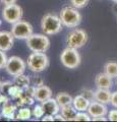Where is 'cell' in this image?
Masks as SVG:
<instances>
[{
  "instance_id": "1",
  "label": "cell",
  "mask_w": 117,
  "mask_h": 122,
  "mask_svg": "<svg viewBox=\"0 0 117 122\" xmlns=\"http://www.w3.org/2000/svg\"><path fill=\"white\" fill-rule=\"evenodd\" d=\"M41 29L45 35L52 36L58 34L62 30V22L60 17L53 13H47L42 17Z\"/></svg>"
},
{
  "instance_id": "2",
  "label": "cell",
  "mask_w": 117,
  "mask_h": 122,
  "mask_svg": "<svg viewBox=\"0 0 117 122\" xmlns=\"http://www.w3.org/2000/svg\"><path fill=\"white\" fill-rule=\"evenodd\" d=\"M59 17L61 20L63 25L66 28H76L81 21V14L78 12L75 7L66 6L63 7L59 13Z\"/></svg>"
},
{
  "instance_id": "3",
  "label": "cell",
  "mask_w": 117,
  "mask_h": 122,
  "mask_svg": "<svg viewBox=\"0 0 117 122\" xmlns=\"http://www.w3.org/2000/svg\"><path fill=\"white\" fill-rule=\"evenodd\" d=\"M29 69L39 73L49 66V58L44 52H33L28 58Z\"/></svg>"
},
{
  "instance_id": "4",
  "label": "cell",
  "mask_w": 117,
  "mask_h": 122,
  "mask_svg": "<svg viewBox=\"0 0 117 122\" xmlns=\"http://www.w3.org/2000/svg\"><path fill=\"white\" fill-rule=\"evenodd\" d=\"M27 46L32 52H46L50 47V40L46 35L33 34L27 39Z\"/></svg>"
},
{
  "instance_id": "5",
  "label": "cell",
  "mask_w": 117,
  "mask_h": 122,
  "mask_svg": "<svg viewBox=\"0 0 117 122\" xmlns=\"http://www.w3.org/2000/svg\"><path fill=\"white\" fill-rule=\"evenodd\" d=\"M60 60L64 67L68 69H74L80 66L81 58L80 53L77 52V49L67 47L62 51L60 55Z\"/></svg>"
},
{
  "instance_id": "6",
  "label": "cell",
  "mask_w": 117,
  "mask_h": 122,
  "mask_svg": "<svg viewBox=\"0 0 117 122\" xmlns=\"http://www.w3.org/2000/svg\"><path fill=\"white\" fill-rule=\"evenodd\" d=\"M88 42V34L81 29H74L67 35L66 44L67 47L80 49L86 44Z\"/></svg>"
},
{
  "instance_id": "7",
  "label": "cell",
  "mask_w": 117,
  "mask_h": 122,
  "mask_svg": "<svg viewBox=\"0 0 117 122\" xmlns=\"http://www.w3.org/2000/svg\"><path fill=\"white\" fill-rule=\"evenodd\" d=\"M11 34L15 39L27 40L28 38L33 35V25L25 20H18L11 26Z\"/></svg>"
},
{
  "instance_id": "8",
  "label": "cell",
  "mask_w": 117,
  "mask_h": 122,
  "mask_svg": "<svg viewBox=\"0 0 117 122\" xmlns=\"http://www.w3.org/2000/svg\"><path fill=\"white\" fill-rule=\"evenodd\" d=\"M4 68L8 74H10L11 76H16L18 74L24 73L25 68H27V64L20 57L11 56L7 59L6 65Z\"/></svg>"
},
{
  "instance_id": "9",
  "label": "cell",
  "mask_w": 117,
  "mask_h": 122,
  "mask_svg": "<svg viewBox=\"0 0 117 122\" xmlns=\"http://www.w3.org/2000/svg\"><path fill=\"white\" fill-rule=\"evenodd\" d=\"M22 8L17 5V4H10V5H5L4 8L2 10V17L4 20L8 24H15L16 21L20 20L22 17Z\"/></svg>"
},
{
  "instance_id": "10",
  "label": "cell",
  "mask_w": 117,
  "mask_h": 122,
  "mask_svg": "<svg viewBox=\"0 0 117 122\" xmlns=\"http://www.w3.org/2000/svg\"><path fill=\"white\" fill-rule=\"evenodd\" d=\"M88 113L90 114V116L92 118L99 117V116H105L106 114H108V109L105 104H102L100 102L97 101H92L89 105L88 108Z\"/></svg>"
},
{
  "instance_id": "11",
  "label": "cell",
  "mask_w": 117,
  "mask_h": 122,
  "mask_svg": "<svg viewBox=\"0 0 117 122\" xmlns=\"http://www.w3.org/2000/svg\"><path fill=\"white\" fill-rule=\"evenodd\" d=\"M14 37L11 32L7 30H1L0 32V50L2 51H9L13 47Z\"/></svg>"
},
{
  "instance_id": "12",
  "label": "cell",
  "mask_w": 117,
  "mask_h": 122,
  "mask_svg": "<svg viewBox=\"0 0 117 122\" xmlns=\"http://www.w3.org/2000/svg\"><path fill=\"white\" fill-rule=\"evenodd\" d=\"M95 85L98 89H108L110 90L113 86L112 77H110L105 72H102L96 75L95 77Z\"/></svg>"
},
{
  "instance_id": "13",
  "label": "cell",
  "mask_w": 117,
  "mask_h": 122,
  "mask_svg": "<svg viewBox=\"0 0 117 122\" xmlns=\"http://www.w3.org/2000/svg\"><path fill=\"white\" fill-rule=\"evenodd\" d=\"M43 109H44V112L46 114H51V115H56L57 113H59L60 111V106L59 104L56 101V99H48V100L44 101L41 103Z\"/></svg>"
},
{
  "instance_id": "14",
  "label": "cell",
  "mask_w": 117,
  "mask_h": 122,
  "mask_svg": "<svg viewBox=\"0 0 117 122\" xmlns=\"http://www.w3.org/2000/svg\"><path fill=\"white\" fill-rule=\"evenodd\" d=\"M52 98V91L48 86H38L36 89V94H35V100L38 102H44L48 100V99Z\"/></svg>"
},
{
  "instance_id": "15",
  "label": "cell",
  "mask_w": 117,
  "mask_h": 122,
  "mask_svg": "<svg viewBox=\"0 0 117 122\" xmlns=\"http://www.w3.org/2000/svg\"><path fill=\"white\" fill-rule=\"evenodd\" d=\"M90 101L88 99H86L82 95H77L73 98V101H72V106L75 108V110L78 112V111H86L89 108V105H90Z\"/></svg>"
},
{
  "instance_id": "16",
  "label": "cell",
  "mask_w": 117,
  "mask_h": 122,
  "mask_svg": "<svg viewBox=\"0 0 117 122\" xmlns=\"http://www.w3.org/2000/svg\"><path fill=\"white\" fill-rule=\"evenodd\" d=\"M111 94L112 93L110 90L108 89H98L97 91H95V101L107 105L110 103Z\"/></svg>"
},
{
  "instance_id": "17",
  "label": "cell",
  "mask_w": 117,
  "mask_h": 122,
  "mask_svg": "<svg viewBox=\"0 0 117 122\" xmlns=\"http://www.w3.org/2000/svg\"><path fill=\"white\" fill-rule=\"evenodd\" d=\"M60 112L61 115L64 117L65 121H72L75 119L77 111L75 110V108L72 105H68V106H64L60 108Z\"/></svg>"
},
{
  "instance_id": "18",
  "label": "cell",
  "mask_w": 117,
  "mask_h": 122,
  "mask_svg": "<svg viewBox=\"0 0 117 122\" xmlns=\"http://www.w3.org/2000/svg\"><path fill=\"white\" fill-rule=\"evenodd\" d=\"M16 110H17L16 105H12L8 102V103H6V104H3L1 115L3 117L7 118V119H13V118L15 117V111Z\"/></svg>"
},
{
  "instance_id": "19",
  "label": "cell",
  "mask_w": 117,
  "mask_h": 122,
  "mask_svg": "<svg viewBox=\"0 0 117 122\" xmlns=\"http://www.w3.org/2000/svg\"><path fill=\"white\" fill-rule=\"evenodd\" d=\"M55 99L59 104L60 108H61V107H64V106L72 105V101H73V98L67 93H58Z\"/></svg>"
},
{
  "instance_id": "20",
  "label": "cell",
  "mask_w": 117,
  "mask_h": 122,
  "mask_svg": "<svg viewBox=\"0 0 117 122\" xmlns=\"http://www.w3.org/2000/svg\"><path fill=\"white\" fill-rule=\"evenodd\" d=\"M13 82L17 85L18 86H20L21 89H25L27 86H30L31 83V79H30V76L28 75H25L24 73L21 74H18L16 76H13Z\"/></svg>"
},
{
  "instance_id": "21",
  "label": "cell",
  "mask_w": 117,
  "mask_h": 122,
  "mask_svg": "<svg viewBox=\"0 0 117 122\" xmlns=\"http://www.w3.org/2000/svg\"><path fill=\"white\" fill-rule=\"evenodd\" d=\"M104 72L112 78L117 77V62H115V61L107 62L104 65Z\"/></svg>"
},
{
  "instance_id": "22",
  "label": "cell",
  "mask_w": 117,
  "mask_h": 122,
  "mask_svg": "<svg viewBox=\"0 0 117 122\" xmlns=\"http://www.w3.org/2000/svg\"><path fill=\"white\" fill-rule=\"evenodd\" d=\"M17 103H16V107H21V106H31L34 104V102H35V98L33 97H30L28 95H25V93L21 95L20 98L17 99Z\"/></svg>"
},
{
  "instance_id": "23",
  "label": "cell",
  "mask_w": 117,
  "mask_h": 122,
  "mask_svg": "<svg viewBox=\"0 0 117 122\" xmlns=\"http://www.w3.org/2000/svg\"><path fill=\"white\" fill-rule=\"evenodd\" d=\"M7 94H8L12 99H18V98H20V96L22 94H24V89H21L20 86H18L17 85L14 83V85H12L9 87Z\"/></svg>"
},
{
  "instance_id": "24",
  "label": "cell",
  "mask_w": 117,
  "mask_h": 122,
  "mask_svg": "<svg viewBox=\"0 0 117 122\" xmlns=\"http://www.w3.org/2000/svg\"><path fill=\"white\" fill-rule=\"evenodd\" d=\"M32 112L29 108H20L18 109L17 114L15 115V119L18 120H29L32 116Z\"/></svg>"
},
{
  "instance_id": "25",
  "label": "cell",
  "mask_w": 117,
  "mask_h": 122,
  "mask_svg": "<svg viewBox=\"0 0 117 122\" xmlns=\"http://www.w3.org/2000/svg\"><path fill=\"white\" fill-rule=\"evenodd\" d=\"M92 120V117L89 113H86V111H78L76 113L74 121H90Z\"/></svg>"
},
{
  "instance_id": "26",
  "label": "cell",
  "mask_w": 117,
  "mask_h": 122,
  "mask_svg": "<svg viewBox=\"0 0 117 122\" xmlns=\"http://www.w3.org/2000/svg\"><path fill=\"white\" fill-rule=\"evenodd\" d=\"M81 95H82L86 99H88L90 102L95 101V92L90 89H84L81 92Z\"/></svg>"
},
{
  "instance_id": "27",
  "label": "cell",
  "mask_w": 117,
  "mask_h": 122,
  "mask_svg": "<svg viewBox=\"0 0 117 122\" xmlns=\"http://www.w3.org/2000/svg\"><path fill=\"white\" fill-rule=\"evenodd\" d=\"M44 109L42 105H36L34 107V110H33V115L35 116L36 118H42L44 116Z\"/></svg>"
},
{
  "instance_id": "28",
  "label": "cell",
  "mask_w": 117,
  "mask_h": 122,
  "mask_svg": "<svg viewBox=\"0 0 117 122\" xmlns=\"http://www.w3.org/2000/svg\"><path fill=\"white\" fill-rule=\"evenodd\" d=\"M69 1L73 7L78 9V8H84V7L88 4L89 0H69Z\"/></svg>"
},
{
  "instance_id": "29",
  "label": "cell",
  "mask_w": 117,
  "mask_h": 122,
  "mask_svg": "<svg viewBox=\"0 0 117 122\" xmlns=\"http://www.w3.org/2000/svg\"><path fill=\"white\" fill-rule=\"evenodd\" d=\"M36 89H37V87H36L35 86H29L25 87V89H24V93H25V95H28V96H30V97L35 98Z\"/></svg>"
},
{
  "instance_id": "30",
  "label": "cell",
  "mask_w": 117,
  "mask_h": 122,
  "mask_svg": "<svg viewBox=\"0 0 117 122\" xmlns=\"http://www.w3.org/2000/svg\"><path fill=\"white\" fill-rule=\"evenodd\" d=\"M7 56L5 54V51H2L0 50V69L4 68L6 65V62H7Z\"/></svg>"
},
{
  "instance_id": "31",
  "label": "cell",
  "mask_w": 117,
  "mask_h": 122,
  "mask_svg": "<svg viewBox=\"0 0 117 122\" xmlns=\"http://www.w3.org/2000/svg\"><path fill=\"white\" fill-rule=\"evenodd\" d=\"M32 82H33V85L35 86L36 87L41 86L44 85V81H43V78L41 77V76H33Z\"/></svg>"
},
{
  "instance_id": "32",
  "label": "cell",
  "mask_w": 117,
  "mask_h": 122,
  "mask_svg": "<svg viewBox=\"0 0 117 122\" xmlns=\"http://www.w3.org/2000/svg\"><path fill=\"white\" fill-rule=\"evenodd\" d=\"M12 86V82L11 81H4V82H1V86H0V91L2 93H7L9 90V87Z\"/></svg>"
},
{
  "instance_id": "33",
  "label": "cell",
  "mask_w": 117,
  "mask_h": 122,
  "mask_svg": "<svg viewBox=\"0 0 117 122\" xmlns=\"http://www.w3.org/2000/svg\"><path fill=\"white\" fill-rule=\"evenodd\" d=\"M108 119L111 121H117V110H111L110 112L108 113Z\"/></svg>"
},
{
  "instance_id": "34",
  "label": "cell",
  "mask_w": 117,
  "mask_h": 122,
  "mask_svg": "<svg viewBox=\"0 0 117 122\" xmlns=\"http://www.w3.org/2000/svg\"><path fill=\"white\" fill-rule=\"evenodd\" d=\"M110 104L117 108V91L111 94V99H110Z\"/></svg>"
},
{
  "instance_id": "35",
  "label": "cell",
  "mask_w": 117,
  "mask_h": 122,
  "mask_svg": "<svg viewBox=\"0 0 117 122\" xmlns=\"http://www.w3.org/2000/svg\"><path fill=\"white\" fill-rule=\"evenodd\" d=\"M9 102V99L7 98L5 95H2L0 93V105H3V104H6V103Z\"/></svg>"
},
{
  "instance_id": "36",
  "label": "cell",
  "mask_w": 117,
  "mask_h": 122,
  "mask_svg": "<svg viewBox=\"0 0 117 122\" xmlns=\"http://www.w3.org/2000/svg\"><path fill=\"white\" fill-rule=\"evenodd\" d=\"M42 120L43 121H54L55 118H54V115H51V114H46L45 116L42 117Z\"/></svg>"
},
{
  "instance_id": "37",
  "label": "cell",
  "mask_w": 117,
  "mask_h": 122,
  "mask_svg": "<svg viewBox=\"0 0 117 122\" xmlns=\"http://www.w3.org/2000/svg\"><path fill=\"white\" fill-rule=\"evenodd\" d=\"M4 5H10V4H14L16 3L17 0H0Z\"/></svg>"
},
{
  "instance_id": "38",
  "label": "cell",
  "mask_w": 117,
  "mask_h": 122,
  "mask_svg": "<svg viewBox=\"0 0 117 122\" xmlns=\"http://www.w3.org/2000/svg\"><path fill=\"white\" fill-rule=\"evenodd\" d=\"M93 121H106L107 118H105V116H99V117H95L92 118Z\"/></svg>"
},
{
  "instance_id": "39",
  "label": "cell",
  "mask_w": 117,
  "mask_h": 122,
  "mask_svg": "<svg viewBox=\"0 0 117 122\" xmlns=\"http://www.w3.org/2000/svg\"><path fill=\"white\" fill-rule=\"evenodd\" d=\"M54 118H55V120H61V121H65V119H64V117L61 115V114H59V113H57L56 115H54Z\"/></svg>"
},
{
  "instance_id": "40",
  "label": "cell",
  "mask_w": 117,
  "mask_h": 122,
  "mask_svg": "<svg viewBox=\"0 0 117 122\" xmlns=\"http://www.w3.org/2000/svg\"><path fill=\"white\" fill-rule=\"evenodd\" d=\"M113 10L117 13V2H115V5H114V7H113Z\"/></svg>"
},
{
  "instance_id": "41",
  "label": "cell",
  "mask_w": 117,
  "mask_h": 122,
  "mask_svg": "<svg viewBox=\"0 0 117 122\" xmlns=\"http://www.w3.org/2000/svg\"><path fill=\"white\" fill-rule=\"evenodd\" d=\"M111 1H113V2L115 3V2H117V0H111Z\"/></svg>"
},
{
  "instance_id": "42",
  "label": "cell",
  "mask_w": 117,
  "mask_h": 122,
  "mask_svg": "<svg viewBox=\"0 0 117 122\" xmlns=\"http://www.w3.org/2000/svg\"><path fill=\"white\" fill-rule=\"evenodd\" d=\"M1 24H2V21H1V20H0V26H1Z\"/></svg>"
},
{
  "instance_id": "43",
  "label": "cell",
  "mask_w": 117,
  "mask_h": 122,
  "mask_svg": "<svg viewBox=\"0 0 117 122\" xmlns=\"http://www.w3.org/2000/svg\"><path fill=\"white\" fill-rule=\"evenodd\" d=\"M0 86H1V81H0Z\"/></svg>"
}]
</instances>
